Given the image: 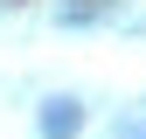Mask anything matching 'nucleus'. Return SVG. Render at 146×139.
<instances>
[{"instance_id": "1", "label": "nucleus", "mask_w": 146, "mask_h": 139, "mask_svg": "<svg viewBox=\"0 0 146 139\" xmlns=\"http://www.w3.org/2000/svg\"><path fill=\"white\" fill-rule=\"evenodd\" d=\"M77 125H84V111H77V104H49V111H42V132H49V139H70Z\"/></svg>"}]
</instances>
